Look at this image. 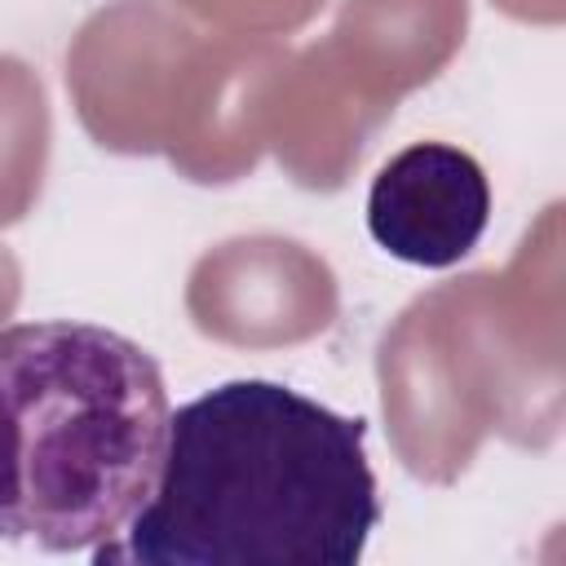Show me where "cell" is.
I'll return each instance as SVG.
<instances>
[{"instance_id": "6da1fadb", "label": "cell", "mask_w": 566, "mask_h": 566, "mask_svg": "<svg viewBox=\"0 0 566 566\" xmlns=\"http://www.w3.org/2000/svg\"><path fill=\"white\" fill-rule=\"evenodd\" d=\"M376 526L367 424L248 376L168 411L155 491L93 562L354 566Z\"/></svg>"}, {"instance_id": "7a4b0ae2", "label": "cell", "mask_w": 566, "mask_h": 566, "mask_svg": "<svg viewBox=\"0 0 566 566\" xmlns=\"http://www.w3.org/2000/svg\"><path fill=\"white\" fill-rule=\"evenodd\" d=\"M159 363L102 323L0 327V539L93 553L146 504L168 438Z\"/></svg>"}, {"instance_id": "3957f363", "label": "cell", "mask_w": 566, "mask_h": 566, "mask_svg": "<svg viewBox=\"0 0 566 566\" xmlns=\"http://www.w3.org/2000/svg\"><path fill=\"white\" fill-rule=\"evenodd\" d=\"M491 221L482 164L447 142H411L389 155L367 190V234L394 261L447 270L464 261Z\"/></svg>"}]
</instances>
